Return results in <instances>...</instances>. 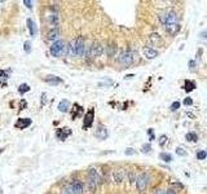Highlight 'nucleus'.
Here are the masks:
<instances>
[{
	"label": "nucleus",
	"mask_w": 207,
	"mask_h": 194,
	"mask_svg": "<svg viewBox=\"0 0 207 194\" xmlns=\"http://www.w3.org/2000/svg\"><path fill=\"white\" fill-rule=\"evenodd\" d=\"M45 82H47L48 84L57 85V84L64 83V80H62L61 78H58V76H56V75H48V76H45Z\"/></svg>",
	"instance_id": "2eb2a0df"
},
{
	"label": "nucleus",
	"mask_w": 207,
	"mask_h": 194,
	"mask_svg": "<svg viewBox=\"0 0 207 194\" xmlns=\"http://www.w3.org/2000/svg\"><path fill=\"white\" fill-rule=\"evenodd\" d=\"M135 149H132V148H128V149L126 150V155H133L135 154Z\"/></svg>",
	"instance_id": "f704fd0d"
},
{
	"label": "nucleus",
	"mask_w": 207,
	"mask_h": 194,
	"mask_svg": "<svg viewBox=\"0 0 207 194\" xmlns=\"http://www.w3.org/2000/svg\"><path fill=\"white\" fill-rule=\"evenodd\" d=\"M166 141H167V136H166V135H162V136L159 137V144L163 146V145L166 144Z\"/></svg>",
	"instance_id": "473e14b6"
},
{
	"label": "nucleus",
	"mask_w": 207,
	"mask_h": 194,
	"mask_svg": "<svg viewBox=\"0 0 207 194\" xmlns=\"http://www.w3.org/2000/svg\"><path fill=\"white\" fill-rule=\"evenodd\" d=\"M29 91H30V85L26 84V83H23V84H21L20 87H18V92H20L21 95H23V93L29 92Z\"/></svg>",
	"instance_id": "393cba45"
},
{
	"label": "nucleus",
	"mask_w": 207,
	"mask_h": 194,
	"mask_svg": "<svg viewBox=\"0 0 207 194\" xmlns=\"http://www.w3.org/2000/svg\"><path fill=\"white\" fill-rule=\"evenodd\" d=\"M188 65L190 66V69H194V66H196V62H194L193 60H190V61H189V64H188Z\"/></svg>",
	"instance_id": "e433bc0d"
},
{
	"label": "nucleus",
	"mask_w": 207,
	"mask_h": 194,
	"mask_svg": "<svg viewBox=\"0 0 207 194\" xmlns=\"http://www.w3.org/2000/svg\"><path fill=\"white\" fill-rule=\"evenodd\" d=\"M30 124H31V119L30 118H21L14 123V127L18 128V129H25V128H27Z\"/></svg>",
	"instance_id": "9d476101"
},
{
	"label": "nucleus",
	"mask_w": 207,
	"mask_h": 194,
	"mask_svg": "<svg viewBox=\"0 0 207 194\" xmlns=\"http://www.w3.org/2000/svg\"><path fill=\"white\" fill-rule=\"evenodd\" d=\"M184 104H185V105H186V106H190V105H192V104H193V100H192V99H190V97H186V99H185V100H184Z\"/></svg>",
	"instance_id": "72a5a7b5"
},
{
	"label": "nucleus",
	"mask_w": 207,
	"mask_h": 194,
	"mask_svg": "<svg viewBox=\"0 0 207 194\" xmlns=\"http://www.w3.org/2000/svg\"><path fill=\"white\" fill-rule=\"evenodd\" d=\"M141 149H143V153H150L151 152V146L150 145H148V144H145V145H143V148H141Z\"/></svg>",
	"instance_id": "c756f323"
},
{
	"label": "nucleus",
	"mask_w": 207,
	"mask_h": 194,
	"mask_svg": "<svg viewBox=\"0 0 207 194\" xmlns=\"http://www.w3.org/2000/svg\"><path fill=\"white\" fill-rule=\"evenodd\" d=\"M118 61H119L120 65H123L126 68L127 66H131V65L135 64V61H136V53L132 51H124L120 53Z\"/></svg>",
	"instance_id": "f03ea898"
},
{
	"label": "nucleus",
	"mask_w": 207,
	"mask_h": 194,
	"mask_svg": "<svg viewBox=\"0 0 207 194\" xmlns=\"http://www.w3.org/2000/svg\"><path fill=\"white\" fill-rule=\"evenodd\" d=\"M161 23L163 26L170 25V23H176L177 22V13L175 11H166L158 16Z\"/></svg>",
	"instance_id": "f257e3e1"
},
{
	"label": "nucleus",
	"mask_w": 207,
	"mask_h": 194,
	"mask_svg": "<svg viewBox=\"0 0 207 194\" xmlns=\"http://www.w3.org/2000/svg\"><path fill=\"white\" fill-rule=\"evenodd\" d=\"M107 135H109V133H107L106 127H104L102 124H100V126L97 127V129H96V137L100 138V140H106Z\"/></svg>",
	"instance_id": "f8f14e48"
},
{
	"label": "nucleus",
	"mask_w": 207,
	"mask_h": 194,
	"mask_svg": "<svg viewBox=\"0 0 207 194\" xmlns=\"http://www.w3.org/2000/svg\"><path fill=\"white\" fill-rule=\"evenodd\" d=\"M115 53H117V47H115V44L113 43V44H110L109 47H107V54H109V57H114Z\"/></svg>",
	"instance_id": "b1692460"
},
{
	"label": "nucleus",
	"mask_w": 207,
	"mask_h": 194,
	"mask_svg": "<svg viewBox=\"0 0 207 194\" xmlns=\"http://www.w3.org/2000/svg\"><path fill=\"white\" fill-rule=\"evenodd\" d=\"M48 21H49V23L52 25V27L53 28H57V25H58V16L54 13L49 14L48 16Z\"/></svg>",
	"instance_id": "412c9836"
},
{
	"label": "nucleus",
	"mask_w": 207,
	"mask_h": 194,
	"mask_svg": "<svg viewBox=\"0 0 207 194\" xmlns=\"http://www.w3.org/2000/svg\"><path fill=\"white\" fill-rule=\"evenodd\" d=\"M186 140L188 141H192V142H196L197 140H198V137H197V135L194 132H189V133H186Z\"/></svg>",
	"instance_id": "a878e982"
},
{
	"label": "nucleus",
	"mask_w": 207,
	"mask_h": 194,
	"mask_svg": "<svg viewBox=\"0 0 207 194\" xmlns=\"http://www.w3.org/2000/svg\"><path fill=\"white\" fill-rule=\"evenodd\" d=\"M100 181H101V177L98 175V172L95 168H91L88 171V188H90V190L95 191L96 188L98 186V184H100Z\"/></svg>",
	"instance_id": "7ed1b4c3"
},
{
	"label": "nucleus",
	"mask_w": 207,
	"mask_h": 194,
	"mask_svg": "<svg viewBox=\"0 0 207 194\" xmlns=\"http://www.w3.org/2000/svg\"><path fill=\"white\" fill-rule=\"evenodd\" d=\"M179 107H180V102L179 101H175V102H172V104H171V110H172V111L177 110Z\"/></svg>",
	"instance_id": "7c9ffc66"
},
{
	"label": "nucleus",
	"mask_w": 207,
	"mask_h": 194,
	"mask_svg": "<svg viewBox=\"0 0 207 194\" xmlns=\"http://www.w3.org/2000/svg\"><path fill=\"white\" fill-rule=\"evenodd\" d=\"M66 44H65V42H62V40H56V42L52 44V47H50V54L53 57H60L62 56V54L66 53Z\"/></svg>",
	"instance_id": "20e7f679"
},
{
	"label": "nucleus",
	"mask_w": 207,
	"mask_h": 194,
	"mask_svg": "<svg viewBox=\"0 0 207 194\" xmlns=\"http://www.w3.org/2000/svg\"><path fill=\"white\" fill-rule=\"evenodd\" d=\"M154 194H166V191H163V190H157Z\"/></svg>",
	"instance_id": "58836bf2"
},
{
	"label": "nucleus",
	"mask_w": 207,
	"mask_h": 194,
	"mask_svg": "<svg viewBox=\"0 0 207 194\" xmlns=\"http://www.w3.org/2000/svg\"><path fill=\"white\" fill-rule=\"evenodd\" d=\"M23 48H25V52H26V53H30V52H31V43L29 42V40H27V42H25V44H23Z\"/></svg>",
	"instance_id": "cd10ccee"
},
{
	"label": "nucleus",
	"mask_w": 207,
	"mask_h": 194,
	"mask_svg": "<svg viewBox=\"0 0 207 194\" xmlns=\"http://www.w3.org/2000/svg\"><path fill=\"white\" fill-rule=\"evenodd\" d=\"M176 154L184 157V155H186V153L184 152V149H182V148H177V149H176Z\"/></svg>",
	"instance_id": "2f4dec72"
},
{
	"label": "nucleus",
	"mask_w": 207,
	"mask_h": 194,
	"mask_svg": "<svg viewBox=\"0 0 207 194\" xmlns=\"http://www.w3.org/2000/svg\"><path fill=\"white\" fill-rule=\"evenodd\" d=\"M83 190H84L83 183L80 180H75L67 185V188L65 189V193L66 194H82Z\"/></svg>",
	"instance_id": "39448f33"
},
{
	"label": "nucleus",
	"mask_w": 207,
	"mask_h": 194,
	"mask_svg": "<svg viewBox=\"0 0 207 194\" xmlns=\"http://www.w3.org/2000/svg\"><path fill=\"white\" fill-rule=\"evenodd\" d=\"M206 157H207V153L206 152H202V150H201V152L197 153V158H198V159H201V160H203Z\"/></svg>",
	"instance_id": "c85d7f7f"
},
{
	"label": "nucleus",
	"mask_w": 207,
	"mask_h": 194,
	"mask_svg": "<svg viewBox=\"0 0 207 194\" xmlns=\"http://www.w3.org/2000/svg\"><path fill=\"white\" fill-rule=\"evenodd\" d=\"M161 159L165 160V162H171L172 160V157H171V154H168V153H161Z\"/></svg>",
	"instance_id": "bb28decb"
},
{
	"label": "nucleus",
	"mask_w": 207,
	"mask_h": 194,
	"mask_svg": "<svg viewBox=\"0 0 207 194\" xmlns=\"http://www.w3.org/2000/svg\"><path fill=\"white\" fill-rule=\"evenodd\" d=\"M199 36H201V38H207V31H203V32H201V34H199Z\"/></svg>",
	"instance_id": "4c0bfd02"
},
{
	"label": "nucleus",
	"mask_w": 207,
	"mask_h": 194,
	"mask_svg": "<svg viewBox=\"0 0 207 194\" xmlns=\"http://www.w3.org/2000/svg\"><path fill=\"white\" fill-rule=\"evenodd\" d=\"M23 4H25V5L29 9L33 8V1H29V0H23Z\"/></svg>",
	"instance_id": "c9c22d12"
},
{
	"label": "nucleus",
	"mask_w": 207,
	"mask_h": 194,
	"mask_svg": "<svg viewBox=\"0 0 207 194\" xmlns=\"http://www.w3.org/2000/svg\"><path fill=\"white\" fill-rule=\"evenodd\" d=\"M12 73V70H0V84L5 85V80L9 78V74Z\"/></svg>",
	"instance_id": "aec40b11"
},
{
	"label": "nucleus",
	"mask_w": 207,
	"mask_h": 194,
	"mask_svg": "<svg viewBox=\"0 0 207 194\" xmlns=\"http://www.w3.org/2000/svg\"><path fill=\"white\" fill-rule=\"evenodd\" d=\"M3 150H4V149H0V154H1V153H3Z\"/></svg>",
	"instance_id": "a19ab883"
},
{
	"label": "nucleus",
	"mask_w": 207,
	"mask_h": 194,
	"mask_svg": "<svg viewBox=\"0 0 207 194\" xmlns=\"http://www.w3.org/2000/svg\"><path fill=\"white\" fill-rule=\"evenodd\" d=\"M69 109H70V102L67 101V100H62V101H60L58 104V110L61 113H66L69 111Z\"/></svg>",
	"instance_id": "6ab92c4d"
},
{
	"label": "nucleus",
	"mask_w": 207,
	"mask_h": 194,
	"mask_svg": "<svg viewBox=\"0 0 207 194\" xmlns=\"http://www.w3.org/2000/svg\"><path fill=\"white\" fill-rule=\"evenodd\" d=\"M84 51H86V44H84V39L79 36L76 39V56H83Z\"/></svg>",
	"instance_id": "ddd939ff"
},
{
	"label": "nucleus",
	"mask_w": 207,
	"mask_h": 194,
	"mask_svg": "<svg viewBox=\"0 0 207 194\" xmlns=\"http://www.w3.org/2000/svg\"><path fill=\"white\" fill-rule=\"evenodd\" d=\"M93 118H95V110L90 109L87 113H86V115H84V122H83V128L84 129L90 128V127L92 126L93 124Z\"/></svg>",
	"instance_id": "6e6552de"
},
{
	"label": "nucleus",
	"mask_w": 207,
	"mask_h": 194,
	"mask_svg": "<svg viewBox=\"0 0 207 194\" xmlns=\"http://www.w3.org/2000/svg\"><path fill=\"white\" fill-rule=\"evenodd\" d=\"M143 53L148 60H153L158 56V51H155L154 48H150V47H144Z\"/></svg>",
	"instance_id": "9b49d317"
},
{
	"label": "nucleus",
	"mask_w": 207,
	"mask_h": 194,
	"mask_svg": "<svg viewBox=\"0 0 207 194\" xmlns=\"http://www.w3.org/2000/svg\"><path fill=\"white\" fill-rule=\"evenodd\" d=\"M149 180H150V177H149V175L146 173V172L140 173L139 176L136 177V186H137V189H139L140 191H145L146 188H148V185H149Z\"/></svg>",
	"instance_id": "423d86ee"
},
{
	"label": "nucleus",
	"mask_w": 207,
	"mask_h": 194,
	"mask_svg": "<svg viewBox=\"0 0 207 194\" xmlns=\"http://www.w3.org/2000/svg\"><path fill=\"white\" fill-rule=\"evenodd\" d=\"M113 179H114L115 183H120V181H123L124 171H123V170H115V171L113 172Z\"/></svg>",
	"instance_id": "f3484780"
},
{
	"label": "nucleus",
	"mask_w": 207,
	"mask_h": 194,
	"mask_svg": "<svg viewBox=\"0 0 207 194\" xmlns=\"http://www.w3.org/2000/svg\"><path fill=\"white\" fill-rule=\"evenodd\" d=\"M104 53V45L98 42H95L92 44V47L90 48V57L91 58H98Z\"/></svg>",
	"instance_id": "0eeeda50"
},
{
	"label": "nucleus",
	"mask_w": 207,
	"mask_h": 194,
	"mask_svg": "<svg viewBox=\"0 0 207 194\" xmlns=\"http://www.w3.org/2000/svg\"><path fill=\"white\" fill-rule=\"evenodd\" d=\"M166 194H176V193H175L174 190H167L166 191Z\"/></svg>",
	"instance_id": "ea45409f"
},
{
	"label": "nucleus",
	"mask_w": 207,
	"mask_h": 194,
	"mask_svg": "<svg viewBox=\"0 0 207 194\" xmlns=\"http://www.w3.org/2000/svg\"><path fill=\"white\" fill-rule=\"evenodd\" d=\"M70 135H71V129L70 128H58L56 131L57 138H58V140H61V141L66 140V138L69 137Z\"/></svg>",
	"instance_id": "1a4fd4ad"
},
{
	"label": "nucleus",
	"mask_w": 207,
	"mask_h": 194,
	"mask_svg": "<svg viewBox=\"0 0 207 194\" xmlns=\"http://www.w3.org/2000/svg\"><path fill=\"white\" fill-rule=\"evenodd\" d=\"M26 22H27V27H29V31H30L31 36H35V35H36V32H38L35 22H34L31 18H27V21H26Z\"/></svg>",
	"instance_id": "a211bd4d"
},
{
	"label": "nucleus",
	"mask_w": 207,
	"mask_h": 194,
	"mask_svg": "<svg viewBox=\"0 0 207 194\" xmlns=\"http://www.w3.org/2000/svg\"><path fill=\"white\" fill-rule=\"evenodd\" d=\"M149 40L151 42V44L154 45H163V39L161 38L159 34H150V36H149Z\"/></svg>",
	"instance_id": "dca6fc26"
},
{
	"label": "nucleus",
	"mask_w": 207,
	"mask_h": 194,
	"mask_svg": "<svg viewBox=\"0 0 207 194\" xmlns=\"http://www.w3.org/2000/svg\"><path fill=\"white\" fill-rule=\"evenodd\" d=\"M165 28H166V31H167L170 35H176L177 31H180V23L179 22L170 23V25H166Z\"/></svg>",
	"instance_id": "4468645a"
},
{
	"label": "nucleus",
	"mask_w": 207,
	"mask_h": 194,
	"mask_svg": "<svg viewBox=\"0 0 207 194\" xmlns=\"http://www.w3.org/2000/svg\"><path fill=\"white\" fill-rule=\"evenodd\" d=\"M58 36H60L58 27H57V28H52V30L48 32V39H49V40H56Z\"/></svg>",
	"instance_id": "4be33fe9"
},
{
	"label": "nucleus",
	"mask_w": 207,
	"mask_h": 194,
	"mask_svg": "<svg viewBox=\"0 0 207 194\" xmlns=\"http://www.w3.org/2000/svg\"><path fill=\"white\" fill-rule=\"evenodd\" d=\"M185 91L186 92H192V91L196 88V83L194 82H190V80H185Z\"/></svg>",
	"instance_id": "5701e85b"
}]
</instances>
